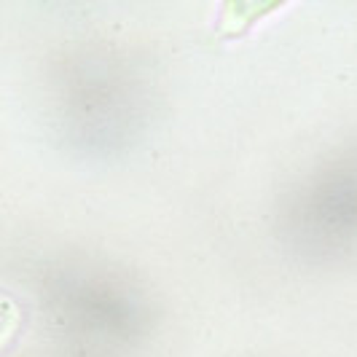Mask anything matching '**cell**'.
<instances>
[{
    "mask_svg": "<svg viewBox=\"0 0 357 357\" xmlns=\"http://www.w3.org/2000/svg\"><path fill=\"white\" fill-rule=\"evenodd\" d=\"M17 325H19V306L11 298H3L0 296V349L17 333Z\"/></svg>",
    "mask_w": 357,
    "mask_h": 357,
    "instance_id": "1",
    "label": "cell"
}]
</instances>
